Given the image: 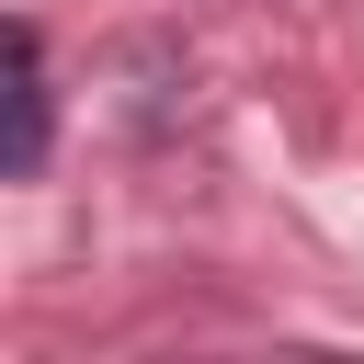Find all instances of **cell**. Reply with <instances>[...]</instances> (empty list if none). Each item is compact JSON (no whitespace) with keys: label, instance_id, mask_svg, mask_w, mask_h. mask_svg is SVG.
<instances>
[{"label":"cell","instance_id":"cell-1","mask_svg":"<svg viewBox=\"0 0 364 364\" xmlns=\"http://www.w3.org/2000/svg\"><path fill=\"white\" fill-rule=\"evenodd\" d=\"M46 102H57V91H46V34H34V23H11V148H0V159H11V182H34V171H46Z\"/></svg>","mask_w":364,"mask_h":364}]
</instances>
